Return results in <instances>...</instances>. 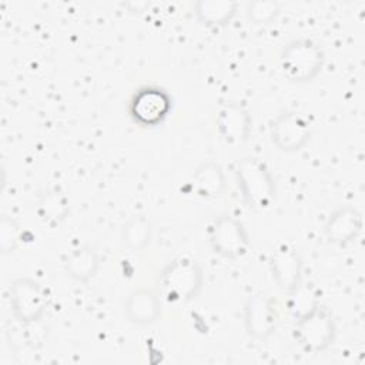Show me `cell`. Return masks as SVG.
<instances>
[{"label":"cell","instance_id":"13","mask_svg":"<svg viewBox=\"0 0 365 365\" xmlns=\"http://www.w3.org/2000/svg\"><path fill=\"white\" fill-rule=\"evenodd\" d=\"M124 314L133 325L147 327L158 321L163 314L158 295L148 288H137L131 291L124 301Z\"/></svg>","mask_w":365,"mask_h":365},{"label":"cell","instance_id":"12","mask_svg":"<svg viewBox=\"0 0 365 365\" xmlns=\"http://www.w3.org/2000/svg\"><path fill=\"white\" fill-rule=\"evenodd\" d=\"M362 231V215L354 205L335 208L324 224V237L329 244L345 247L354 242Z\"/></svg>","mask_w":365,"mask_h":365},{"label":"cell","instance_id":"10","mask_svg":"<svg viewBox=\"0 0 365 365\" xmlns=\"http://www.w3.org/2000/svg\"><path fill=\"white\" fill-rule=\"evenodd\" d=\"M271 275L284 292H289L302 282L304 262L298 250L289 242L277 244L268 257Z\"/></svg>","mask_w":365,"mask_h":365},{"label":"cell","instance_id":"22","mask_svg":"<svg viewBox=\"0 0 365 365\" xmlns=\"http://www.w3.org/2000/svg\"><path fill=\"white\" fill-rule=\"evenodd\" d=\"M20 240V227L19 224L9 218L3 217L0 221V250L1 254H10L16 250Z\"/></svg>","mask_w":365,"mask_h":365},{"label":"cell","instance_id":"8","mask_svg":"<svg viewBox=\"0 0 365 365\" xmlns=\"http://www.w3.org/2000/svg\"><path fill=\"white\" fill-rule=\"evenodd\" d=\"M278 312L272 297L265 292L250 295L244 304V328L250 338L267 341L277 329Z\"/></svg>","mask_w":365,"mask_h":365},{"label":"cell","instance_id":"11","mask_svg":"<svg viewBox=\"0 0 365 365\" xmlns=\"http://www.w3.org/2000/svg\"><path fill=\"white\" fill-rule=\"evenodd\" d=\"M215 128L220 138L232 147L244 144L252 128L248 110L238 103H227L220 107L215 117Z\"/></svg>","mask_w":365,"mask_h":365},{"label":"cell","instance_id":"2","mask_svg":"<svg viewBox=\"0 0 365 365\" xmlns=\"http://www.w3.org/2000/svg\"><path fill=\"white\" fill-rule=\"evenodd\" d=\"M279 68L282 76L295 84L315 80L325 64V53L321 46L307 37L288 41L279 51Z\"/></svg>","mask_w":365,"mask_h":365},{"label":"cell","instance_id":"17","mask_svg":"<svg viewBox=\"0 0 365 365\" xmlns=\"http://www.w3.org/2000/svg\"><path fill=\"white\" fill-rule=\"evenodd\" d=\"M238 3L234 0H198L194 3V14L205 27H222L237 14Z\"/></svg>","mask_w":365,"mask_h":365},{"label":"cell","instance_id":"16","mask_svg":"<svg viewBox=\"0 0 365 365\" xmlns=\"http://www.w3.org/2000/svg\"><path fill=\"white\" fill-rule=\"evenodd\" d=\"M34 211L44 225L56 228L67 220L70 214V200L60 190H47L38 195Z\"/></svg>","mask_w":365,"mask_h":365},{"label":"cell","instance_id":"6","mask_svg":"<svg viewBox=\"0 0 365 365\" xmlns=\"http://www.w3.org/2000/svg\"><path fill=\"white\" fill-rule=\"evenodd\" d=\"M7 295L16 321L24 324L43 319L47 309V298L37 281L29 277L16 278L9 285Z\"/></svg>","mask_w":365,"mask_h":365},{"label":"cell","instance_id":"15","mask_svg":"<svg viewBox=\"0 0 365 365\" xmlns=\"http://www.w3.org/2000/svg\"><path fill=\"white\" fill-rule=\"evenodd\" d=\"M192 192L202 200L220 197L225 188V174L222 167L215 161L201 163L190 178Z\"/></svg>","mask_w":365,"mask_h":365},{"label":"cell","instance_id":"1","mask_svg":"<svg viewBox=\"0 0 365 365\" xmlns=\"http://www.w3.org/2000/svg\"><path fill=\"white\" fill-rule=\"evenodd\" d=\"M204 272L197 259L181 255L167 262L158 274V289L165 301L184 304L202 289Z\"/></svg>","mask_w":365,"mask_h":365},{"label":"cell","instance_id":"5","mask_svg":"<svg viewBox=\"0 0 365 365\" xmlns=\"http://www.w3.org/2000/svg\"><path fill=\"white\" fill-rule=\"evenodd\" d=\"M210 245L212 251L225 259L242 258L251 245L245 225L230 214H221L210 224Z\"/></svg>","mask_w":365,"mask_h":365},{"label":"cell","instance_id":"20","mask_svg":"<svg viewBox=\"0 0 365 365\" xmlns=\"http://www.w3.org/2000/svg\"><path fill=\"white\" fill-rule=\"evenodd\" d=\"M281 13V7L275 0H254L247 4V16L257 26H268Z\"/></svg>","mask_w":365,"mask_h":365},{"label":"cell","instance_id":"7","mask_svg":"<svg viewBox=\"0 0 365 365\" xmlns=\"http://www.w3.org/2000/svg\"><path fill=\"white\" fill-rule=\"evenodd\" d=\"M309 121L297 111L279 113L269 125L272 144L282 153L292 154L305 147L311 138Z\"/></svg>","mask_w":365,"mask_h":365},{"label":"cell","instance_id":"14","mask_svg":"<svg viewBox=\"0 0 365 365\" xmlns=\"http://www.w3.org/2000/svg\"><path fill=\"white\" fill-rule=\"evenodd\" d=\"M100 269V255L96 248L83 245L71 250L63 259L64 274L76 282L86 284L91 281Z\"/></svg>","mask_w":365,"mask_h":365},{"label":"cell","instance_id":"4","mask_svg":"<svg viewBox=\"0 0 365 365\" xmlns=\"http://www.w3.org/2000/svg\"><path fill=\"white\" fill-rule=\"evenodd\" d=\"M292 335L305 352L321 354L334 344L336 324L332 314L319 305L312 312L295 319Z\"/></svg>","mask_w":365,"mask_h":365},{"label":"cell","instance_id":"9","mask_svg":"<svg viewBox=\"0 0 365 365\" xmlns=\"http://www.w3.org/2000/svg\"><path fill=\"white\" fill-rule=\"evenodd\" d=\"M171 110L170 94L158 86L138 88L130 101L133 120L144 127H154L163 123Z\"/></svg>","mask_w":365,"mask_h":365},{"label":"cell","instance_id":"18","mask_svg":"<svg viewBox=\"0 0 365 365\" xmlns=\"http://www.w3.org/2000/svg\"><path fill=\"white\" fill-rule=\"evenodd\" d=\"M120 238L125 248L134 252H140L145 250L151 242L153 224L145 215H133L124 222Z\"/></svg>","mask_w":365,"mask_h":365},{"label":"cell","instance_id":"3","mask_svg":"<svg viewBox=\"0 0 365 365\" xmlns=\"http://www.w3.org/2000/svg\"><path fill=\"white\" fill-rule=\"evenodd\" d=\"M235 180L244 202L252 210H267L275 200L277 185L269 167L257 157H242L235 165Z\"/></svg>","mask_w":365,"mask_h":365},{"label":"cell","instance_id":"21","mask_svg":"<svg viewBox=\"0 0 365 365\" xmlns=\"http://www.w3.org/2000/svg\"><path fill=\"white\" fill-rule=\"evenodd\" d=\"M16 322L19 324L20 338L26 346H29L30 349H40L41 346H44L48 338V329H47V325L43 322V319L34 321V322H24V324L19 321Z\"/></svg>","mask_w":365,"mask_h":365},{"label":"cell","instance_id":"19","mask_svg":"<svg viewBox=\"0 0 365 365\" xmlns=\"http://www.w3.org/2000/svg\"><path fill=\"white\" fill-rule=\"evenodd\" d=\"M287 307L294 319H298L319 307L318 289L311 284H305L304 281L287 292Z\"/></svg>","mask_w":365,"mask_h":365}]
</instances>
